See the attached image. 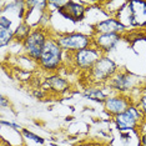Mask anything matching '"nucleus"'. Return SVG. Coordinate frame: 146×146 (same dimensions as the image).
<instances>
[{"instance_id":"aec40b11","label":"nucleus","mask_w":146,"mask_h":146,"mask_svg":"<svg viewBox=\"0 0 146 146\" xmlns=\"http://www.w3.org/2000/svg\"><path fill=\"white\" fill-rule=\"evenodd\" d=\"M79 146H89V145H79Z\"/></svg>"},{"instance_id":"2eb2a0df","label":"nucleus","mask_w":146,"mask_h":146,"mask_svg":"<svg viewBox=\"0 0 146 146\" xmlns=\"http://www.w3.org/2000/svg\"><path fill=\"white\" fill-rule=\"evenodd\" d=\"M86 96H89V99H92V100H96V101H102L104 100V94L98 90V89H89L88 91L85 92Z\"/></svg>"},{"instance_id":"f257e3e1","label":"nucleus","mask_w":146,"mask_h":146,"mask_svg":"<svg viewBox=\"0 0 146 146\" xmlns=\"http://www.w3.org/2000/svg\"><path fill=\"white\" fill-rule=\"evenodd\" d=\"M61 60V46L54 40H46L44 50L40 56V62L45 69H55Z\"/></svg>"},{"instance_id":"f3484780","label":"nucleus","mask_w":146,"mask_h":146,"mask_svg":"<svg viewBox=\"0 0 146 146\" xmlns=\"http://www.w3.org/2000/svg\"><path fill=\"white\" fill-rule=\"evenodd\" d=\"M0 28L10 29V21H9L5 16H1V18H0Z\"/></svg>"},{"instance_id":"39448f33","label":"nucleus","mask_w":146,"mask_h":146,"mask_svg":"<svg viewBox=\"0 0 146 146\" xmlns=\"http://www.w3.org/2000/svg\"><path fill=\"white\" fill-rule=\"evenodd\" d=\"M116 70V65L112 62L110 59L102 58L96 64L92 66V76L99 81L106 80L108 78L114 74Z\"/></svg>"},{"instance_id":"7ed1b4c3","label":"nucleus","mask_w":146,"mask_h":146,"mask_svg":"<svg viewBox=\"0 0 146 146\" xmlns=\"http://www.w3.org/2000/svg\"><path fill=\"white\" fill-rule=\"evenodd\" d=\"M45 42L46 40L44 34L40 31H34L25 39V49L33 58L40 59L41 52L44 50Z\"/></svg>"},{"instance_id":"0eeeda50","label":"nucleus","mask_w":146,"mask_h":146,"mask_svg":"<svg viewBox=\"0 0 146 146\" xmlns=\"http://www.w3.org/2000/svg\"><path fill=\"white\" fill-rule=\"evenodd\" d=\"M76 62L80 68H90L94 66L100 59H99V51L94 49H84L76 52Z\"/></svg>"},{"instance_id":"4468645a","label":"nucleus","mask_w":146,"mask_h":146,"mask_svg":"<svg viewBox=\"0 0 146 146\" xmlns=\"http://www.w3.org/2000/svg\"><path fill=\"white\" fill-rule=\"evenodd\" d=\"M13 38V33L10 29H4L0 28V45L4 46L5 44H8Z\"/></svg>"},{"instance_id":"9d476101","label":"nucleus","mask_w":146,"mask_h":146,"mask_svg":"<svg viewBox=\"0 0 146 146\" xmlns=\"http://www.w3.org/2000/svg\"><path fill=\"white\" fill-rule=\"evenodd\" d=\"M105 106H106V110L110 111L111 114H115L116 116L122 114V112H125L129 109L127 101H126L124 98H110V99H106Z\"/></svg>"},{"instance_id":"f8f14e48","label":"nucleus","mask_w":146,"mask_h":146,"mask_svg":"<svg viewBox=\"0 0 146 146\" xmlns=\"http://www.w3.org/2000/svg\"><path fill=\"white\" fill-rule=\"evenodd\" d=\"M112 86L117 90H126L129 88V76L126 75H119L112 81Z\"/></svg>"},{"instance_id":"9b49d317","label":"nucleus","mask_w":146,"mask_h":146,"mask_svg":"<svg viewBox=\"0 0 146 146\" xmlns=\"http://www.w3.org/2000/svg\"><path fill=\"white\" fill-rule=\"evenodd\" d=\"M120 36L117 34H100L96 38V44H98L102 50H111L114 46L117 44Z\"/></svg>"},{"instance_id":"423d86ee","label":"nucleus","mask_w":146,"mask_h":146,"mask_svg":"<svg viewBox=\"0 0 146 146\" xmlns=\"http://www.w3.org/2000/svg\"><path fill=\"white\" fill-rule=\"evenodd\" d=\"M139 117H140L139 111L132 106H129V109L125 112L116 116V124L120 130H130L135 127Z\"/></svg>"},{"instance_id":"a211bd4d","label":"nucleus","mask_w":146,"mask_h":146,"mask_svg":"<svg viewBox=\"0 0 146 146\" xmlns=\"http://www.w3.org/2000/svg\"><path fill=\"white\" fill-rule=\"evenodd\" d=\"M141 104H142V109H144V111L146 112V96H144V98H142Z\"/></svg>"},{"instance_id":"1a4fd4ad","label":"nucleus","mask_w":146,"mask_h":146,"mask_svg":"<svg viewBox=\"0 0 146 146\" xmlns=\"http://www.w3.org/2000/svg\"><path fill=\"white\" fill-rule=\"evenodd\" d=\"M124 28L125 26L122 25V23L115 19H106L96 25V30L101 34H117L119 31L124 30Z\"/></svg>"},{"instance_id":"ddd939ff","label":"nucleus","mask_w":146,"mask_h":146,"mask_svg":"<svg viewBox=\"0 0 146 146\" xmlns=\"http://www.w3.org/2000/svg\"><path fill=\"white\" fill-rule=\"evenodd\" d=\"M50 86L55 90H65L68 88V82L65 80H62L60 78H51L50 79Z\"/></svg>"},{"instance_id":"6ab92c4d","label":"nucleus","mask_w":146,"mask_h":146,"mask_svg":"<svg viewBox=\"0 0 146 146\" xmlns=\"http://www.w3.org/2000/svg\"><path fill=\"white\" fill-rule=\"evenodd\" d=\"M142 146H146V134L142 136Z\"/></svg>"},{"instance_id":"6e6552de","label":"nucleus","mask_w":146,"mask_h":146,"mask_svg":"<svg viewBox=\"0 0 146 146\" xmlns=\"http://www.w3.org/2000/svg\"><path fill=\"white\" fill-rule=\"evenodd\" d=\"M59 10H60V13L65 18L71 19L72 21H80V20H82V18H84L85 9L82 8L81 5L76 4V3L68 1L64 6L59 8Z\"/></svg>"},{"instance_id":"dca6fc26","label":"nucleus","mask_w":146,"mask_h":146,"mask_svg":"<svg viewBox=\"0 0 146 146\" xmlns=\"http://www.w3.org/2000/svg\"><path fill=\"white\" fill-rule=\"evenodd\" d=\"M24 135L26 136V137H29V139H31V140H34L35 142H39V144H42V142H44V140H42L40 136H36V135L31 134V132H29V131H26V130H24Z\"/></svg>"},{"instance_id":"20e7f679","label":"nucleus","mask_w":146,"mask_h":146,"mask_svg":"<svg viewBox=\"0 0 146 146\" xmlns=\"http://www.w3.org/2000/svg\"><path fill=\"white\" fill-rule=\"evenodd\" d=\"M129 16L127 21L131 25H145L146 24V3L131 1L127 4Z\"/></svg>"},{"instance_id":"f03ea898","label":"nucleus","mask_w":146,"mask_h":146,"mask_svg":"<svg viewBox=\"0 0 146 146\" xmlns=\"http://www.w3.org/2000/svg\"><path fill=\"white\" fill-rule=\"evenodd\" d=\"M58 44L62 49H66V50L80 51V50L86 49V46L90 44V39L81 34H70V35L61 36L58 40Z\"/></svg>"}]
</instances>
